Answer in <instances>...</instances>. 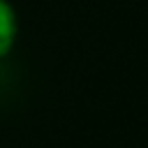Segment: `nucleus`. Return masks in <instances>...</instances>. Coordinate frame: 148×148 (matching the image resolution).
<instances>
[{
    "label": "nucleus",
    "mask_w": 148,
    "mask_h": 148,
    "mask_svg": "<svg viewBox=\"0 0 148 148\" xmlns=\"http://www.w3.org/2000/svg\"><path fill=\"white\" fill-rule=\"evenodd\" d=\"M16 39V14L7 0H0V58L7 56Z\"/></svg>",
    "instance_id": "obj_1"
}]
</instances>
